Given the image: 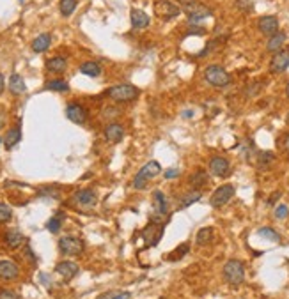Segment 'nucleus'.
Returning a JSON list of instances; mask_svg holds the SVG:
<instances>
[{
	"label": "nucleus",
	"mask_w": 289,
	"mask_h": 299,
	"mask_svg": "<svg viewBox=\"0 0 289 299\" xmlns=\"http://www.w3.org/2000/svg\"><path fill=\"white\" fill-rule=\"evenodd\" d=\"M45 89L46 90H55V92H67V90H69V84H67L66 80L57 78V80H50V82H46Z\"/></svg>",
	"instance_id": "c756f323"
},
{
	"label": "nucleus",
	"mask_w": 289,
	"mask_h": 299,
	"mask_svg": "<svg viewBox=\"0 0 289 299\" xmlns=\"http://www.w3.org/2000/svg\"><path fill=\"white\" fill-rule=\"evenodd\" d=\"M179 5L188 16V25H200L199 22L211 16V9L208 5L200 4L199 0H179Z\"/></svg>",
	"instance_id": "f257e3e1"
},
{
	"label": "nucleus",
	"mask_w": 289,
	"mask_h": 299,
	"mask_svg": "<svg viewBox=\"0 0 289 299\" xmlns=\"http://www.w3.org/2000/svg\"><path fill=\"white\" fill-rule=\"evenodd\" d=\"M288 214H289V207L288 206H284V204H280V206H277L275 207V216L277 218H288Z\"/></svg>",
	"instance_id": "58836bf2"
},
{
	"label": "nucleus",
	"mask_w": 289,
	"mask_h": 299,
	"mask_svg": "<svg viewBox=\"0 0 289 299\" xmlns=\"http://www.w3.org/2000/svg\"><path fill=\"white\" fill-rule=\"evenodd\" d=\"M257 234H259V236H262L264 239H270V241H273V242H279V241H280V236H279V234H277L273 229H270V227L259 229Z\"/></svg>",
	"instance_id": "473e14b6"
},
{
	"label": "nucleus",
	"mask_w": 289,
	"mask_h": 299,
	"mask_svg": "<svg viewBox=\"0 0 289 299\" xmlns=\"http://www.w3.org/2000/svg\"><path fill=\"white\" fill-rule=\"evenodd\" d=\"M209 172L217 177H227L231 174V163L222 156H213L209 159Z\"/></svg>",
	"instance_id": "9d476101"
},
{
	"label": "nucleus",
	"mask_w": 289,
	"mask_h": 299,
	"mask_svg": "<svg viewBox=\"0 0 289 299\" xmlns=\"http://www.w3.org/2000/svg\"><path fill=\"white\" fill-rule=\"evenodd\" d=\"M213 234L215 230L211 229V227H204V229H200L199 232H197L195 242L200 244V246H206V244H209V242L213 241Z\"/></svg>",
	"instance_id": "c85d7f7f"
},
{
	"label": "nucleus",
	"mask_w": 289,
	"mask_h": 299,
	"mask_svg": "<svg viewBox=\"0 0 289 299\" xmlns=\"http://www.w3.org/2000/svg\"><path fill=\"white\" fill-rule=\"evenodd\" d=\"M192 115H193L192 112H185V114H183V117H192Z\"/></svg>",
	"instance_id": "49530a36"
},
{
	"label": "nucleus",
	"mask_w": 289,
	"mask_h": 299,
	"mask_svg": "<svg viewBox=\"0 0 289 299\" xmlns=\"http://www.w3.org/2000/svg\"><path fill=\"white\" fill-rule=\"evenodd\" d=\"M13 218V209L7 204H0V223H7Z\"/></svg>",
	"instance_id": "f704fd0d"
},
{
	"label": "nucleus",
	"mask_w": 289,
	"mask_h": 299,
	"mask_svg": "<svg viewBox=\"0 0 289 299\" xmlns=\"http://www.w3.org/2000/svg\"><path fill=\"white\" fill-rule=\"evenodd\" d=\"M5 242L9 248H20L25 242V236L20 230H9L5 234Z\"/></svg>",
	"instance_id": "bb28decb"
},
{
	"label": "nucleus",
	"mask_w": 289,
	"mask_h": 299,
	"mask_svg": "<svg viewBox=\"0 0 289 299\" xmlns=\"http://www.w3.org/2000/svg\"><path fill=\"white\" fill-rule=\"evenodd\" d=\"M59 250H61V253L69 257L80 255L85 250V242L80 238H75V236H66V238L59 239Z\"/></svg>",
	"instance_id": "423d86ee"
},
{
	"label": "nucleus",
	"mask_w": 289,
	"mask_h": 299,
	"mask_svg": "<svg viewBox=\"0 0 289 299\" xmlns=\"http://www.w3.org/2000/svg\"><path fill=\"white\" fill-rule=\"evenodd\" d=\"M204 80L209 85L220 89V87H227V85L231 84V75H229L222 66L213 64V66H208L204 69Z\"/></svg>",
	"instance_id": "20e7f679"
},
{
	"label": "nucleus",
	"mask_w": 289,
	"mask_h": 299,
	"mask_svg": "<svg viewBox=\"0 0 289 299\" xmlns=\"http://www.w3.org/2000/svg\"><path fill=\"white\" fill-rule=\"evenodd\" d=\"M234 193H236V189L232 184H222L220 188L215 189V193L211 195L209 204H211V207H215V209H220V207L225 206V204L234 197Z\"/></svg>",
	"instance_id": "6e6552de"
},
{
	"label": "nucleus",
	"mask_w": 289,
	"mask_h": 299,
	"mask_svg": "<svg viewBox=\"0 0 289 299\" xmlns=\"http://www.w3.org/2000/svg\"><path fill=\"white\" fill-rule=\"evenodd\" d=\"M163 229H165V221H151V223H149L146 229H144L142 238L146 239L147 244L155 246V244H158V241L161 239Z\"/></svg>",
	"instance_id": "1a4fd4ad"
},
{
	"label": "nucleus",
	"mask_w": 289,
	"mask_h": 299,
	"mask_svg": "<svg viewBox=\"0 0 289 299\" xmlns=\"http://www.w3.org/2000/svg\"><path fill=\"white\" fill-rule=\"evenodd\" d=\"M18 274L20 269L13 260H0V280H14Z\"/></svg>",
	"instance_id": "a211bd4d"
},
{
	"label": "nucleus",
	"mask_w": 289,
	"mask_h": 299,
	"mask_svg": "<svg viewBox=\"0 0 289 299\" xmlns=\"http://www.w3.org/2000/svg\"><path fill=\"white\" fill-rule=\"evenodd\" d=\"M208 172L206 170H195L193 174L190 176V179H188V182H190V186L193 189H200V188H204L206 184H208Z\"/></svg>",
	"instance_id": "393cba45"
},
{
	"label": "nucleus",
	"mask_w": 289,
	"mask_h": 299,
	"mask_svg": "<svg viewBox=\"0 0 289 299\" xmlns=\"http://www.w3.org/2000/svg\"><path fill=\"white\" fill-rule=\"evenodd\" d=\"M155 13L160 20L169 22V20H174L176 16H179L181 9L170 0H155Z\"/></svg>",
	"instance_id": "0eeeda50"
},
{
	"label": "nucleus",
	"mask_w": 289,
	"mask_h": 299,
	"mask_svg": "<svg viewBox=\"0 0 289 299\" xmlns=\"http://www.w3.org/2000/svg\"><path fill=\"white\" fill-rule=\"evenodd\" d=\"M179 168H169V170H165V179H174V177H179Z\"/></svg>",
	"instance_id": "a19ab883"
},
{
	"label": "nucleus",
	"mask_w": 289,
	"mask_h": 299,
	"mask_svg": "<svg viewBox=\"0 0 289 299\" xmlns=\"http://www.w3.org/2000/svg\"><path fill=\"white\" fill-rule=\"evenodd\" d=\"M75 202L82 207H94L96 202H98V198H96V193H94L93 189H80V191H76L75 193Z\"/></svg>",
	"instance_id": "f3484780"
},
{
	"label": "nucleus",
	"mask_w": 289,
	"mask_h": 299,
	"mask_svg": "<svg viewBox=\"0 0 289 299\" xmlns=\"http://www.w3.org/2000/svg\"><path fill=\"white\" fill-rule=\"evenodd\" d=\"M200 198H202V193H200L199 189H193V191H188V193H183L178 200V209H187L190 207L192 204L199 202Z\"/></svg>",
	"instance_id": "412c9836"
},
{
	"label": "nucleus",
	"mask_w": 289,
	"mask_h": 299,
	"mask_svg": "<svg viewBox=\"0 0 289 299\" xmlns=\"http://www.w3.org/2000/svg\"><path fill=\"white\" fill-rule=\"evenodd\" d=\"M55 273L61 274L66 280H71L78 274V264L71 262V260H61L57 266H55Z\"/></svg>",
	"instance_id": "ddd939ff"
},
{
	"label": "nucleus",
	"mask_w": 289,
	"mask_h": 299,
	"mask_svg": "<svg viewBox=\"0 0 289 299\" xmlns=\"http://www.w3.org/2000/svg\"><path fill=\"white\" fill-rule=\"evenodd\" d=\"M277 198H280V193H279V191H277V193L273 195V197H271L270 200H268V204H270V206H273V204H275V200H277Z\"/></svg>",
	"instance_id": "c03bdc74"
},
{
	"label": "nucleus",
	"mask_w": 289,
	"mask_h": 299,
	"mask_svg": "<svg viewBox=\"0 0 289 299\" xmlns=\"http://www.w3.org/2000/svg\"><path fill=\"white\" fill-rule=\"evenodd\" d=\"M9 90L14 94V96H20L27 90V85H25V80L23 76H20L18 73H13L9 76Z\"/></svg>",
	"instance_id": "4be33fe9"
},
{
	"label": "nucleus",
	"mask_w": 289,
	"mask_h": 299,
	"mask_svg": "<svg viewBox=\"0 0 289 299\" xmlns=\"http://www.w3.org/2000/svg\"><path fill=\"white\" fill-rule=\"evenodd\" d=\"M288 124H289V114H288Z\"/></svg>",
	"instance_id": "09e8293b"
},
{
	"label": "nucleus",
	"mask_w": 289,
	"mask_h": 299,
	"mask_svg": "<svg viewBox=\"0 0 289 299\" xmlns=\"http://www.w3.org/2000/svg\"><path fill=\"white\" fill-rule=\"evenodd\" d=\"M188 248H190V244H188V242H183L181 246L176 248V251H174V253H170V255L167 257V259H169V260H178V259H181L183 255H187V253H188Z\"/></svg>",
	"instance_id": "c9c22d12"
},
{
	"label": "nucleus",
	"mask_w": 289,
	"mask_h": 299,
	"mask_svg": "<svg viewBox=\"0 0 289 299\" xmlns=\"http://www.w3.org/2000/svg\"><path fill=\"white\" fill-rule=\"evenodd\" d=\"M222 274H224V280H225L229 285L238 287L241 285L245 280V266L241 264L240 260H229V262H225V266H224Z\"/></svg>",
	"instance_id": "7ed1b4c3"
},
{
	"label": "nucleus",
	"mask_w": 289,
	"mask_h": 299,
	"mask_svg": "<svg viewBox=\"0 0 289 299\" xmlns=\"http://www.w3.org/2000/svg\"><path fill=\"white\" fill-rule=\"evenodd\" d=\"M20 2H23V0H20Z\"/></svg>",
	"instance_id": "3c124183"
},
{
	"label": "nucleus",
	"mask_w": 289,
	"mask_h": 299,
	"mask_svg": "<svg viewBox=\"0 0 289 299\" xmlns=\"http://www.w3.org/2000/svg\"><path fill=\"white\" fill-rule=\"evenodd\" d=\"M286 39H288V35H286V32H277V34H273L268 39V44H266V50L271 53H277L279 50H282V46H284Z\"/></svg>",
	"instance_id": "5701e85b"
},
{
	"label": "nucleus",
	"mask_w": 289,
	"mask_h": 299,
	"mask_svg": "<svg viewBox=\"0 0 289 299\" xmlns=\"http://www.w3.org/2000/svg\"><path fill=\"white\" fill-rule=\"evenodd\" d=\"M98 299H131V292H108V294H103Z\"/></svg>",
	"instance_id": "e433bc0d"
},
{
	"label": "nucleus",
	"mask_w": 289,
	"mask_h": 299,
	"mask_svg": "<svg viewBox=\"0 0 289 299\" xmlns=\"http://www.w3.org/2000/svg\"><path fill=\"white\" fill-rule=\"evenodd\" d=\"M259 30L262 32L264 35H273L279 32V20H277V16H262L259 18Z\"/></svg>",
	"instance_id": "2eb2a0df"
},
{
	"label": "nucleus",
	"mask_w": 289,
	"mask_h": 299,
	"mask_svg": "<svg viewBox=\"0 0 289 299\" xmlns=\"http://www.w3.org/2000/svg\"><path fill=\"white\" fill-rule=\"evenodd\" d=\"M286 96H288V97H289V84H288V85H286Z\"/></svg>",
	"instance_id": "de8ad7c7"
},
{
	"label": "nucleus",
	"mask_w": 289,
	"mask_h": 299,
	"mask_svg": "<svg viewBox=\"0 0 289 299\" xmlns=\"http://www.w3.org/2000/svg\"><path fill=\"white\" fill-rule=\"evenodd\" d=\"M153 206H155V211L156 214H167V211H169V202H167V198H165V195L161 193L160 189H156V191H153Z\"/></svg>",
	"instance_id": "aec40b11"
},
{
	"label": "nucleus",
	"mask_w": 289,
	"mask_h": 299,
	"mask_svg": "<svg viewBox=\"0 0 289 299\" xmlns=\"http://www.w3.org/2000/svg\"><path fill=\"white\" fill-rule=\"evenodd\" d=\"M66 117L75 124H85L87 120V110L78 103H69L66 106Z\"/></svg>",
	"instance_id": "f8f14e48"
},
{
	"label": "nucleus",
	"mask_w": 289,
	"mask_h": 299,
	"mask_svg": "<svg viewBox=\"0 0 289 299\" xmlns=\"http://www.w3.org/2000/svg\"><path fill=\"white\" fill-rule=\"evenodd\" d=\"M46 69L50 73H55V75H61L67 69V60L64 57H52L46 60Z\"/></svg>",
	"instance_id": "b1692460"
},
{
	"label": "nucleus",
	"mask_w": 289,
	"mask_h": 299,
	"mask_svg": "<svg viewBox=\"0 0 289 299\" xmlns=\"http://www.w3.org/2000/svg\"><path fill=\"white\" fill-rule=\"evenodd\" d=\"M59 9H61V14H63L64 18L71 16L76 9V0H61V2H59Z\"/></svg>",
	"instance_id": "7c9ffc66"
},
{
	"label": "nucleus",
	"mask_w": 289,
	"mask_h": 299,
	"mask_svg": "<svg viewBox=\"0 0 289 299\" xmlns=\"http://www.w3.org/2000/svg\"><path fill=\"white\" fill-rule=\"evenodd\" d=\"M4 89H5V80L4 76H2V73H0V94L4 92Z\"/></svg>",
	"instance_id": "37998d69"
},
{
	"label": "nucleus",
	"mask_w": 289,
	"mask_h": 299,
	"mask_svg": "<svg viewBox=\"0 0 289 299\" xmlns=\"http://www.w3.org/2000/svg\"><path fill=\"white\" fill-rule=\"evenodd\" d=\"M80 73L85 76H91V78H96L101 75V66L98 62H84L80 66Z\"/></svg>",
	"instance_id": "cd10ccee"
},
{
	"label": "nucleus",
	"mask_w": 289,
	"mask_h": 299,
	"mask_svg": "<svg viewBox=\"0 0 289 299\" xmlns=\"http://www.w3.org/2000/svg\"><path fill=\"white\" fill-rule=\"evenodd\" d=\"M50 44H52V34H39L36 39L32 41V50L36 53H43L50 48Z\"/></svg>",
	"instance_id": "a878e982"
},
{
	"label": "nucleus",
	"mask_w": 289,
	"mask_h": 299,
	"mask_svg": "<svg viewBox=\"0 0 289 299\" xmlns=\"http://www.w3.org/2000/svg\"><path fill=\"white\" fill-rule=\"evenodd\" d=\"M289 67V48H282L277 53H273V57L270 60L271 73H284Z\"/></svg>",
	"instance_id": "9b49d317"
},
{
	"label": "nucleus",
	"mask_w": 289,
	"mask_h": 299,
	"mask_svg": "<svg viewBox=\"0 0 289 299\" xmlns=\"http://www.w3.org/2000/svg\"><path fill=\"white\" fill-rule=\"evenodd\" d=\"M4 120H5V115L2 114V112H0V128H2V126H4Z\"/></svg>",
	"instance_id": "a18cd8bd"
},
{
	"label": "nucleus",
	"mask_w": 289,
	"mask_h": 299,
	"mask_svg": "<svg viewBox=\"0 0 289 299\" xmlns=\"http://www.w3.org/2000/svg\"><path fill=\"white\" fill-rule=\"evenodd\" d=\"M0 299H20V296L13 291H5V289H2V291H0Z\"/></svg>",
	"instance_id": "ea45409f"
},
{
	"label": "nucleus",
	"mask_w": 289,
	"mask_h": 299,
	"mask_svg": "<svg viewBox=\"0 0 289 299\" xmlns=\"http://www.w3.org/2000/svg\"><path fill=\"white\" fill-rule=\"evenodd\" d=\"M234 5L240 9V11H243V13H252V9H254L252 0H236Z\"/></svg>",
	"instance_id": "4c0bfd02"
},
{
	"label": "nucleus",
	"mask_w": 289,
	"mask_h": 299,
	"mask_svg": "<svg viewBox=\"0 0 289 299\" xmlns=\"http://www.w3.org/2000/svg\"><path fill=\"white\" fill-rule=\"evenodd\" d=\"M138 94H140V90H138L137 87H133V85H129V84L114 85V87H110L107 90V96L110 97V99H114V101H117V103L133 101V99H137V97H138Z\"/></svg>",
	"instance_id": "f03ea898"
},
{
	"label": "nucleus",
	"mask_w": 289,
	"mask_h": 299,
	"mask_svg": "<svg viewBox=\"0 0 289 299\" xmlns=\"http://www.w3.org/2000/svg\"><path fill=\"white\" fill-rule=\"evenodd\" d=\"M273 161V154L271 152H257V167L261 168H268V165Z\"/></svg>",
	"instance_id": "72a5a7b5"
},
{
	"label": "nucleus",
	"mask_w": 289,
	"mask_h": 299,
	"mask_svg": "<svg viewBox=\"0 0 289 299\" xmlns=\"http://www.w3.org/2000/svg\"><path fill=\"white\" fill-rule=\"evenodd\" d=\"M129 20H131V27L137 29V30H142V29H147L149 23H151V18L144 13L142 9H131L129 13Z\"/></svg>",
	"instance_id": "dca6fc26"
},
{
	"label": "nucleus",
	"mask_w": 289,
	"mask_h": 299,
	"mask_svg": "<svg viewBox=\"0 0 289 299\" xmlns=\"http://www.w3.org/2000/svg\"><path fill=\"white\" fill-rule=\"evenodd\" d=\"M161 172V167H160V163L158 161H147L146 165H144L140 170H138V174L135 176V179H133V188H137V189H142V188H146V184H147V180L149 179H153V177H156L158 174Z\"/></svg>",
	"instance_id": "39448f33"
},
{
	"label": "nucleus",
	"mask_w": 289,
	"mask_h": 299,
	"mask_svg": "<svg viewBox=\"0 0 289 299\" xmlns=\"http://www.w3.org/2000/svg\"><path fill=\"white\" fill-rule=\"evenodd\" d=\"M123 137H125V128H123L121 124L112 122L105 128V138H107L108 142H112V144L121 142L123 140Z\"/></svg>",
	"instance_id": "6ab92c4d"
},
{
	"label": "nucleus",
	"mask_w": 289,
	"mask_h": 299,
	"mask_svg": "<svg viewBox=\"0 0 289 299\" xmlns=\"http://www.w3.org/2000/svg\"><path fill=\"white\" fill-rule=\"evenodd\" d=\"M61 220H63V214H57V216H54V218H50L48 223H46V229H48L52 234H57L59 230H61V225H63Z\"/></svg>",
	"instance_id": "2f4dec72"
},
{
	"label": "nucleus",
	"mask_w": 289,
	"mask_h": 299,
	"mask_svg": "<svg viewBox=\"0 0 289 299\" xmlns=\"http://www.w3.org/2000/svg\"><path fill=\"white\" fill-rule=\"evenodd\" d=\"M0 144H2V138H0Z\"/></svg>",
	"instance_id": "8fccbe9b"
},
{
	"label": "nucleus",
	"mask_w": 289,
	"mask_h": 299,
	"mask_svg": "<svg viewBox=\"0 0 289 299\" xmlns=\"http://www.w3.org/2000/svg\"><path fill=\"white\" fill-rule=\"evenodd\" d=\"M20 140H22V126L16 124L14 128H9L5 131V137L2 138V144L7 150H11L14 146H18Z\"/></svg>",
	"instance_id": "4468645a"
},
{
	"label": "nucleus",
	"mask_w": 289,
	"mask_h": 299,
	"mask_svg": "<svg viewBox=\"0 0 289 299\" xmlns=\"http://www.w3.org/2000/svg\"><path fill=\"white\" fill-rule=\"evenodd\" d=\"M282 149H284V152L289 156V133L284 137V140H282Z\"/></svg>",
	"instance_id": "79ce46f5"
}]
</instances>
